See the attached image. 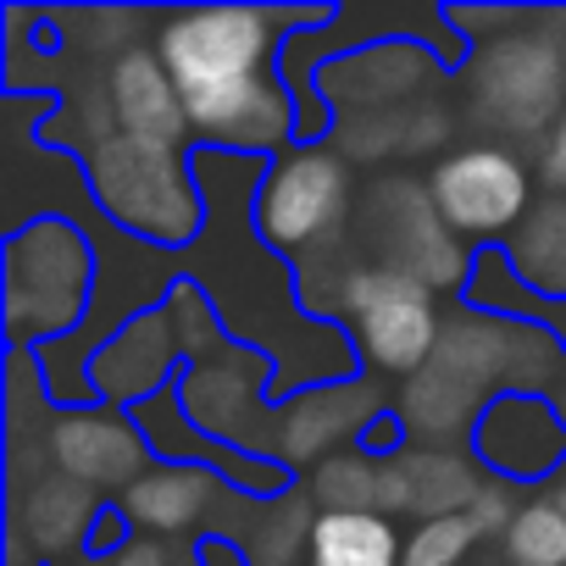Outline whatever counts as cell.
<instances>
[{
  "label": "cell",
  "instance_id": "20",
  "mask_svg": "<svg viewBox=\"0 0 566 566\" xmlns=\"http://www.w3.org/2000/svg\"><path fill=\"white\" fill-rule=\"evenodd\" d=\"M323 511H378L384 505V461L367 450H345L312 472L306 489Z\"/></svg>",
  "mask_w": 566,
  "mask_h": 566
},
{
  "label": "cell",
  "instance_id": "21",
  "mask_svg": "<svg viewBox=\"0 0 566 566\" xmlns=\"http://www.w3.org/2000/svg\"><path fill=\"white\" fill-rule=\"evenodd\" d=\"M505 566H566V511L544 500H522L516 522L500 538Z\"/></svg>",
  "mask_w": 566,
  "mask_h": 566
},
{
  "label": "cell",
  "instance_id": "27",
  "mask_svg": "<svg viewBox=\"0 0 566 566\" xmlns=\"http://www.w3.org/2000/svg\"><path fill=\"white\" fill-rule=\"evenodd\" d=\"M200 566H255V560L244 555V544H239V538L217 533V538H206V544H200Z\"/></svg>",
  "mask_w": 566,
  "mask_h": 566
},
{
  "label": "cell",
  "instance_id": "12",
  "mask_svg": "<svg viewBox=\"0 0 566 566\" xmlns=\"http://www.w3.org/2000/svg\"><path fill=\"white\" fill-rule=\"evenodd\" d=\"M261 384H266V367L244 350H217L211 361H195L184 378H178V400L189 411V422L217 439V444H233V450H255L250 433L255 422L266 417L261 411Z\"/></svg>",
  "mask_w": 566,
  "mask_h": 566
},
{
  "label": "cell",
  "instance_id": "16",
  "mask_svg": "<svg viewBox=\"0 0 566 566\" xmlns=\"http://www.w3.org/2000/svg\"><path fill=\"white\" fill-rule=\"evenodd\" d=\"M106 505L90 483H73V478H40L23 505H18V527L29 533V544L45 555V560H62V555H78L95 527H101Z\"/></svg>",
  "mask_w": 566,
  "mask_h": 566
},
{
  "label": "cell",
  "instance_id": "19",
  "mask_svg": "<svg viewBox=\"0 0 566 566\" xmlns=\"http://www.w3.org/2000/svg\"><path fill=\"white\" fill-rule=\"evenodd\" d=\"M433 67H428V56L417 51V45H378V51H367V56H339V62H328L323 73H317V84L328 90V95H339L345 84H367L361 95H356V106H400L406 95H411V84H422Z\"/></svg>",
  "mask_w": 566,
  "mask_h": 566
},
{
  "label": "cell",
  "instance_id": "14",
  "mask_svg": "<svg viewBox=\"0 0 566 566\" xmlns=\"http://www.w3.org/2000/svg\"><path fill=\"white\" fill-rule=\"evenodd\" d=\"M106 106H112L117 134H134V139H150V145H178L184 150V139L195 134L178 78L167 73V62L156 51H139V45L117 56L112 84H106Z\"/></svg>",
  "mask_w": 566,
  "mask_h": 566
},
{
  "label": "cell",
  "instance_id": "5",
  "mask_svg": "<svg viewBox=\"0 0 566 566\" xmlns=\"http://www.w3.org/2000/svg\"><path fill=\"white\" fill-rule=\"evenodd\" d=\"M428 200L455 239H511L533 217V172L511 145H461L428 167Z\"/></svg>",
  "mask_w": 566,
  "mask_h": 566
},
{
  "label": "cell",
  "instance_id": "28",
  "mask_svg": "<svg viewBox=\"0 0 566 566\" xmlns=\"http://www.w3.org/2000/svg\"><path fill=\"white\" fill-rule=\"evenodd\" d=\"M549 500H555V505H560V511H566V467H560V472H555V483H549Z\"/></svg>",
  "mask_w": 566,
  "mask_h": 566
},
{
  "label": "cell",
  "instance_id": "24",
  "mask_svg": "<svg viewBox=\"0 0 566 566\" xmlns=\"http://www.w3.org/2000/svg\"><path fill=\"white\" fill-rule=\"evenodd\" d=\"M516 511H522V500H511V483H500V478H489L478 489V500L467 505V516L478 522L483 538H505V527L516 522Z\"/></svg>",
  "mask_w": 566,
  "mask_h": 566
},
{
  "label": "cell",
  "instance_id": "23",
  "mask_svg": "<svg viewBox=\"0 0 566 566\" xmlns=\"http://www.w3.org/2000/svg\"><path fill=\"white\" fill-rule=\"evenodd\" d=\"M167 323H172V339L189 361H211L222 350V317L211 312V301L195 290V283H172V295H167Z\"/></svg>",
  "mask_w": 566,
  "mask_h": 566
},
{
  "label": "cell",
  "instance_id": "11",
  "mask_svg": "<svg viewBox=\"0 0 566 566\" xmlns=\"http://www.w3.org/2000/svg\"><path fill=\"white\" fill-rule=\"evenodd\" d=\"M51 461L62 467V478L101 489H134L150 472V439L139 433L134 417L117 411H67L51 428Z\"/></svg>",
  "mask_w": 566,
  "mask_h": 566
},
{
  "label": "cell",
  "instance_id": "7",
  "mask_svg": "<svg viewBox=\"0 0 566 566\" xmlns=\"http://www.w3.org/2000/svg\"><path fill=\"white\" fill-rule=\"evenodd\" d=\"M467 444H472L467 455L483 467V478H500L511 489L544 483V478L555 483V472L566 467V422H560L555 400L533 395V389L494 395Z\"/></svg>",
  "mask_w": 566,
  "mask_h": 566
},
{
  "label": "cell",
  "instance_id": "17",
  "mask_svg": "<svg viewBox=\"0 0 566 566\" xmlns=\"http://www.w3.org/2000/svg\"><path fill=\"white\" fill-rule=\"evenodd\" d=\"M406 538L384 511H317L306 566H400Z\"/></svg>",
  "mask_w": 566,
  "mask_h": 566
},
{
  "label": "cell",
  "instance_id": "29",
  "mask_svg": "<svg viewBox=\"0 0 566 566\" xmlns=\"http://www.w3.org/2000/svg\"><path fill=\"white\" fill-rule=\"evenodd\" d=\"M549 400H555V411H560V422H566V373H560V384L549 389Z\"/></svg>",
  "mask_w": 566,
  "mask_h": 566
},
{
  "label": "cell",
  "instance_id": "18",
  "mask_svg": "<svg viewBox=\"0 0 566 566\" xmlns=\"http://www.w3.org/2000/svg\"><path fill=\"white\" fill-rule=\"evenodd\" d=\"M505 261L538 301H566V200L549 195L533 217L505 239Z\"/></svg>",
  "mask_w": 566,
  "mask_h": 566
},
{
  "label": "cell",
  "instance_id": "3",
  "mask_svg": "<svg viewBox=\"0 0 566 566\" xmlns=\"http://www.w3.org/2000/svg\"><path fill=\"white\" fill-rule=\"evenodd\" d=\"M95 290V250L62 217L29 222L7 244V323L18 339H62Z\"/></svg>",
  "mask_w": 566,
  "mask_h": 566
},
{
  "label": "cell",
  "instance_id": "6",
  "mask_svg": "<svg viewBox=\"0 0 566 566\" xmlns=\"http://www.w3.org/2000/svg\"><path fill=\"white\" fill-rule=\"evenodd\" d=\"M350 195H356L350 167L334 150L301 145V150H283L255 184L250 222L272 250H317L339 239L350 217Z\"/></svg>",
  "mask_w": 566,
  "mask_h": 566
},
{
  "label": "cell",
  "instance_id": "13",
  "mask_svg": "<svg viewBox=\"0 0 566 566\" xmlns=\"http://www.w3.org/2000/svg\"><path fill=\"white\" fill-rule=\"evenodd\" d=\"M483 467L461 450H433V444H406L395 455H384V516H417V522H439V516H461L478 489H483Z\"/></svg>",
  "mask_w": 566,
  "mask_h": 566
},
{
  "label": "cell",
  "instance_id": "1",
  "mask_svg": "<svg viewBox=\"0 0 566 566\" xmlns=\"http://www.w3.org/2000/svg\"><path fill=\"white\" fill-rule=\"evenodd\" d=\"M328 312L345 323V334L367 367L406 378V384L433 361L439 334H444L439 295L428 283H417L411 272L384 266V261H345L334 277Z\"/></svg>",
  "mask_w": 566,
  "mask_h": 566
},
{
  "label": "cell",
  "instance_id": "2",
  "mask_svg": "<svg viewBox=\"0 0 566 566\" xmlns=\"http://www.w3.org/2000/svg\"><path fill=\"white\" fill-rule=\"evenodd\" d=\"M84 172L90 189L101 200V211L156 244H184L200 228V189H195V167L184 161L178 145H150L134 134H101L84 150Z\"/></svg>",
  "mask_w": 566,
  "mask_h": 566
},
{
  "label": "cell",
  "instance_id": "15",
  "mask_svg": "<svg viewBox=\"0 0 566 566\" xmlns=\"http://www.w3.org/2000/svg\"><path fill=\"white\" fill-rule=\"evenodd\" d=\"M217 489H228V478L206 472V467H178V461H161L150 467L134 489L117 494V511L134 533H189L211 505H217Z\"/></svg>",
  "mask_w": 566,
  "mask_h": 566
},
{
  "label": "cell",
  "instance_id": "4",
  "mask_svg": "<svg viewBox=\"0 0 566 566\" xmlns=\"http://www.w3.org/2000/svg\"><path fill=\"white\" fill-rule=\"evenodd\" d=\"M328 12H306V18H277L261 7H195V12H172L156 34V56L167 62V73L178 78L184 95L195 90H222V84H244L277 67L283 45L277 29L283 23H317Z\"/></svg>",
  "mask_w": 566,
  "mask_h": 566
},
{
  "label": "cell",
  "instance_id": "22",
  "mask_svg": "<svg viewBox=\"0 0 566 566\" xmlns=\"http://www.w3.org/2000/svg\"><path fill=\"white\" fill-rule=\"evenodd\" d=\"M483 544L478 522L461 511V516H439V522H417L406 533V555L400 566H467V555Z\"/></svg>",
  "mask_w": 566,
  "mask_h": 566
},
{
  "label": "cell",
  "instance_id": "26",
  "mask_svg": "<svg viewBox=\"0 0 566 566\" xmlns=\"http://www.w3.org/2000/svg\"><path fill=\"white\" fill-rule=\"evenodd\" d=\"M101 566H167V555H161L156 538H128L123 549L101 555Z\"/></svg>",
  "mask_w": 566,
  "mask_h": 566
},
{
  "label": "cell",
  "instance_id": "10",
  "mask_svg": "<svg viewBox=\"0 0 566 566\" xmlns=\"http://www.w3.org/2000/svg\"><path fill=\"white\" fill-rule=\"evenodd\" d=\"M184 112H189V128L217 145V150H233V156H261V150H283L301 128V106L283 84V73H261V78H244V84H222V90H195L184 95Z\"/></svg>",
  "mask_w": 566,
  "mask_h": 566
},
{
  "label": "cell",
  "instance_id": "9",
  "mask_svg": "<svg viewBox=\"0 0 566 566\" xmlns=\"http://www.w3.org/2000/svg\"><path fill=\"white\" fill-rule=\"evenodd\" d=\"M560 84H566V67H560V51L549 40H533V34H516V40H494L478 51L472 62V101H478V117L505 128V134H527L538 128L549 112L560 117Z\"/></svg>",
  "mask_w": 566,
  "mask_h": 566
},
{
  "label": "cell",
  "instance_id": "25",
  "mask_svg": "<svg viewBox=\"0 0 566 566\" xmlns=\"http://www.w3.org/2000/svg\"><path fill=\"white\" fill-rule=\"evenodd\" d=\"M538 178H544V189H549V195H560V200H566V106H560V117H555V123H549V134H544Z\"/></svg>",
  "mask_w": 566,
  "mask_h": 566
},
{
  "label": "cell",
  "instance_id": "30",
  "mask_svg": "<svg viewBox=\"0 0 566 566\" xmlns=\"http://www.w3.org/2000/svg\"><path fill=\"white\" fill-rule=\"evenodd\" d=\"M478 566H489V560H478Z\"/></svg>",
  "mask_w": 566,
  "mask_h": 566
},
{
  "label": "cell",
  "instance_id": "8",
  "mask_svg": "<svg viewBox=\"0 0 566 566\" xmlns=\"http://www.w3.org/2000/svg\"><path fill=\"white\" fill-rule=\"evenodd\" d=\"M395 406L384 400L378 384L367 378H339V384H317L306 395H295L277 411V433H272V455L283 467H323L345 450H361L367 433L389 417Z\"/></svg>",
  "mask_w": 566,
  "mask_h": 566
}]
</instances>
